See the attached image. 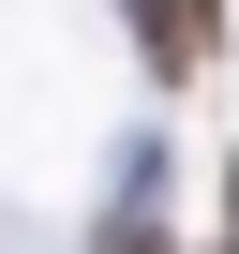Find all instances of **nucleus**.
<instances>
[{
	"mask_svg": "<svg viewBox=\"0 0 239 254\" xmlns=\"http://www.w3.org/2000/svg\"><path fill=\"white\" fill-rule=\"evenodd\" d=\"M135 30H150V60H165V75L194 60V15H179V0H135Z\"/></svg>",
	"mask_w": 239,
	"mask_h": 254,
	"instance_id": "f257e3e1",
	"label": "nucleus"
},
{
	"mask_svg": "<svg viewBox=\"0 0 239 254\" xmlns=\"http://www.w3.org/2000/svg\"><path fill=\"white\" fill-rule=\"evenodd\" d=\"M90 254H165V239H150V224H105V239H90Z\"/></svg>",
	"mask_w": 239,
	"mask_h": 254,
	"instance_id": "f03ea898",
	"label": "nucleus"
}]
</instances>
